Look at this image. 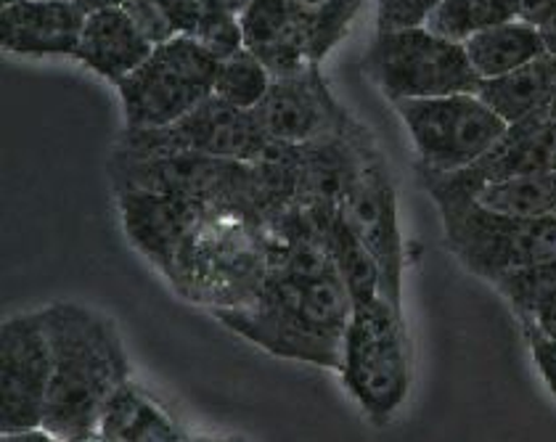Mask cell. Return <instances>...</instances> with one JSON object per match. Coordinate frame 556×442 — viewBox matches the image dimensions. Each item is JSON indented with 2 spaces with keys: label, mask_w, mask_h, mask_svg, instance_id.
<instances>
[{
  "label": "cell",
  "mask_w": 556,
  "mask_h": 442,
  "mask_svg": "<svg viewBox=\"0 0 556 442\" xmlns=\"http://www.w3.org/2000/svg\"><path fill=\"white\" fill-rule=\"evenodd\" d=\"M326 247H329L331 260H334L337 270H340L344 287H348L353 305H364V302L377 300L382 294V270H379L377 260L366 250L364 241L353 233V228L344 223L342 212H337L334 223L326 233Z\"/></svg>",
  "instance_id": "22"
},
{
  "label": "cell",
  "mask_w": 556,
  "mask_h": 442,
  "mask_svg": "<svg viewBox=\"0 0 556 442\" xmlns=\"http://www.w3.org/2000/svg\"><path fill=\"white\" fill-rule=\"evenodd\" d=\"M519 3H522V20L533 24H543L556 9V0H519Z\"/></svg>",
  "instance_id": "30"
},
{
  "label": "cell",
  "mask_w": 556,
  "mask_h": 442,
  "mask_svg": "<svg viewBox=\"0 0 556 442\" xmlns=\"http://www.w3.org/2000/svg\"><path fill=\"white\" fill-rule=\"evenodd\" d=\"M274 75L252 51L241 48L233 56L220 59L215 75V93L217 99L226 101L228 106L244 109V112H255L268 96Z\"/></svg>",
  "instance_id": "25"
},
{
  "label": "cell",
  "mask_w": 556,
  "mask_h": 442,
  "mask_svg": "<svg viewBox=\"0 0 556 442\" xmlns=\"http://www.w3.org/2000/svg\"><path fill=\"white\" fill-rule=\"evenodd\" d=\"M485 207L525 217H556V169L491 184L477 193Z\"/></svg>",
  "instance_id": "24"
},
{
  "label": "cell",
  "mask_w": 556,
  "mask_h": 442,
  "mask_svg": "<svg viewBox=\"0 0 556 442\" xmlns=\"http://www.w3.org/2000/svg\"><path fill=\"white\" fill-rule=\"evenodd\" d=\"M217 64L220 59L186 35L154 46L117 85L125 130H156L184 119L215 93Z\"/></svg>",
  "instance_id": "5"
},
{
  "label": "cell",
  "mask_w": 556,
  "mask_h": 442,
  "mask_svg": "<svg viewBox=\"0 0 556 442\" xmlns=\"http://www.w3.org/2000/svg\"><path fill=\"white\" fill-rule=\"evenodd\" d=\"M392 106L414 141L419 167L434 175L462 173L480 162L509 127L477 93L403 99Z\"/></svg>",
  "instance_id": "7"
},
{
  "label": "cell",
  "mask_w": 556,
  "mask_h": 442,
  "mask_svg": "<svg viewBox=\"0 0 556 442\" xmlns=\"http://www.w3.org/2000/svg\"><path fill=\"white\" fill-rule=\"evenodd\" d=\"M239 22L244 48L255 53L274 77L294 75L313 64L287 0H250Z\"/></svg>",
  "instance_id": "17"
},
{
  "label": "cell",
  "mask_w": 556,
  "mask_h": 442,
  "mask_svg": "<svg viewBox=\"0 0 556 442\" xmlns=\"http://www.w3.org/2000/svg\"><path fill=\"white\" fill-rule=\"evenodd\" d=\"M493 287L506 296L511 311L517 313V318L525 324V320H530L535 307L541 305L546 296L556 294V257L528 265V268L511 270V274L498 278Z\"/></svg>",
  "instance_id": "26"
},
{
  "label": "cell",
  "mask_w": 556,
  "mask_h": 442,
  "mask_svg": "<svg viewBox=\"0 0 556 442\" xmlns=\"http://www.w3.org/2000/svg\"><path fill=\"white\" fill-rule=\"evenodd\" d=\"M337 371L368 419L390 421L410 390V350L401 307L387 296L353 305Z\"/></svg>",
  "instance_id": "4"
},
{
  "label": "cell",
  "mask_w": 556,
  "mask_h": 442,
  "mask_svg": "<svg viewBox=\"0 0 556 442\" xmlns=\"http://www.w3.org/2000/svg\"><path fill=\"white\" fill-rule=\"evenodd\" d=\"M112 180L117 191H156L189 199V202L204 204V207L255 212V207H252V162L191 154H114Z\"/></svg>",
  "instance_id": "9"
},
{
  "label": "cell",
  "mask_w": 556,
  "mask_h": 442,
  "mask_svg": "<svg viewBox=\"0 0 556 442\" xmlns=\"http://www.w3.org/2000/svg\"><path fill=\"white\" fill-rule=\"evenodd\" d=\"M0 442H62V440L53 438L51 432H46V429L40 427V429H27V432H9L0 438Z\"/></svg>",
  "instance_id": "31"
},
{
  "label": "cell",
  "mask_w": 556,
  "mask_h": 442,
  "mask_svg": "<svg viewBox=\"0 0 556 442\" xmlns=\"http://www.w3.org/2000/svg\"><path fill=\"white\" fill-rule=\"evenodd\" d=\"M80 442H104V440H99V438H93V440H80Z\"/></svg>",
  "instance_id": "37"
},
{
  "label": "cell",
  "mask_w": 556,
  "mask_h": 442,
  "mask_svg": "<svg viewBox=\"0 0 556 442\" xmlns=\"http://www.w3.org/2000/svg\"><path fill=\"white\" fill-rule=\"evenodd\" d=\"M525 324L535 326L538 331H543L546 337L556 339V294L546 296V300L535 307V313L530 316V320H525Z\"/></svg>",
  "instance_id": "29"
},
{
  "label": "cell",
  "mask_w": 556,
  "mask_h": 442,
  "mask_svg": "<svg viewBox=\"0 0 556 442\" xmlns=\"http://www.w3.org/2000/svg\"><path fill=\"white\" fill-rule=\"evenodd\" d=\"M287 3L298 22L307 59L318 66L348 38L361 11V0H287Z\"/></svg>",
  "instance_id": "21"
},
{
  "label": "cell",
  "mask_w": 556,
  "mask_h": 442,
  "mask_svg": "<svg viewBox=\"0 0 556 442\" xmlns=\"http://www.w3.org/2000/svg\"><path fill=\"white\" fill-rule=\"evenodd\" d=\"M255 112L268 138L292 147L344 136L355 127L348 109L326 85L318 64L305 66L294 75L274 77L268 96Z\"/></svg>",
  "instance_id": "12"
},
{
  "label": "cell",
  "mask_w": 556,
  "mask_h": 442,
  "mask_svg": "<svg viewBox=\"0 0 556 442\" xmlns=\"http://www.w3.org/2000/svg\"><path fill=\"white\" fill-rule=\"evenodd\" d=\"M186 442H244V440H239V438H193Z\"/></svg>",
  "instance_id": "34"
},
{
  "label": "cell",
  "mask_w": 556,
  "mask_h": 442,
  "mask_svg": "<svg viewBox=\"0 0 556 442\" xmlns=\"http://www.w3.org/2000/svg\"><path fill=\"white\" fill-rule=\"evenodd\" d=\"M223 326L278 358L340 368L353 296L340 270L316 276L274 274L247 305L215 307Z\"/></svg>",
  "instance_id": "2"
},
{
  "label": "cell",
  "mask_w": 556,
  "mask_h": 442,
  "mask_svg": "<svg viewBox=\"0 0 556 442\" xmlns=\"http://www.w3.org/2000/svg\"><path fill=\"white\" fill-rule=\"evenodd\" d=\"M538 27H541L543 40H546L548 53H552V56H556V9L552 11V16H548V20L543 22V24H538Z\"/></svg>",
  "instance_id": "32"
},
{
  "label": "cell",
  "mask_w": 556,
  "mask_h": 442,
  "mask_svg": "<svg viewBox=\"0 0 556 442\" xmlns=\"http://www.w3.org/2000/svg\"><path fill=\"white\" fill-rule=\"evenodd\" d=\"M217 3H220L223 9H228V11H231V14L239 16L241 11L247 9V3H250V0H217Z\"/></svg>",
  "instance_id": "33"
},
{
  "label": "cell",
  "mask_w": 556,
  "mask_h": 442,
  "mask_svg": "<svg viewBox=\"0 0 556 442\" xmlns=\"http://www.w3.org/2000/svg\"><path fill=\"white\" fill-rule=\"evenodd\" d=\"M96 438L104 442H186L167 411L132 379L106 403Z\"/></svg>",
  "instance_id": "19"
},
{
  "label": "cell",
  "mask_w": 556,
  "mask_h": 442,
  "mask_svg": "<svg viewBox=\"0 0 556 442\" xmlns=\"http://www.w3.org/2000/svg\"><path fill=\"white\" fill-rule=\"evenodd\" d=\"M86 20L72 0H14L0 9V46L20 56H75Z\"/></svg>",
  "instance_id": "15"
},
{
  "label": "cell",
  "mask_w": 556,
  "mask_h": 442,
  "mask_svg": "<svg viewBox=\"0 0 556 442\" xmlns=\"http://www.w3.org/2000/svg\"><path fill=\"white\" fill-rule=\"evenodd\" d=\"M154 42L147 38L125 5H112L88 14L80 48L75 59L112 85H119L130 72L147 62Z\"/></svg>",
  "instance_id": "16"
},
{
  "label": "cell",
  "mask_w": 556,
  "mask_h": 442,
  "mask_svg": "<svg viewBox=\"0 0 556 442\" xmlns=\"http://www.w3.org/2000/svg\"><path fill=\"white\" fill-rule=\"evenodd\" d=\"M525 326V337H528L530 353H533L535 368L541 374V379L546 381L548 392L556 397V339L546 337L543 331H538L535 326L522 324Z\"/></svg>",
  "instance_id": "28"
},
{
  "label": "cell",
  "mask_w": 556,
  "mask_h": 442,
  "mask_svg": "<svg viewBox=\"0 0 556 442\" xmlns=\"http://www.w3.org/2000/svg\"><path fill=\"white\" fill-rule=\"evenodd\" d=\"M340 212L353 233L377 260L382 270V294L401 307L403 294V236L397 226V199L384 162L374 147L361 154L340 199Z\"/></svg>",
  "instance_id": "11"
},
{
  "label": "cell",
  "mask_w": 556,
  "mask_h": 442,
  "mask_svg": "<svg viewBox=\"0 0 556 442\" xmlns=\"http://www.w3.org/2000/svg\"><path fill=\"white\" fill-rule=\"evenodd\" d=\"M51 371L43 311L5 318L0 326V432L43 427Z\"/></svg>",
  "instance_id": "10"
},
{
  "label": "cell",
  "mask_w": 556,
  "mask_h": 442,
  "mask_svg": "<svg viewBox=\"0 0 556 442\" xmlns=\"http://www.w3.org/2000/svg\"><path fill=\"white\" fill-rule=\"evenodd\" d=\"M119 215L128 239L167 278L184 252L186 241L210 207L156 191H117Z\"/></svg>",
  "instance_id": "14"
},
{
  "label": "cell",
  "mask_w": 556,
  "mask_h": 442,
  "mask_svg": "<svg viewBox=\"0 0 556 442\" xmlns=\"http://www.w3.org/2000/svg\"><path fill=\"white\" fill-rule=\"evenodd\" d=\"M556 169V117L538 112L533 117L506 127L504 138L480 162L451 175H434L419 167L421 184L443 186L451 191L480 193L485 186L525 175L552 173Z\"/></svg>",
  "instance_id": "13"
},
{
  "label": "cell",
  "mask_w": 556,
  "mask_h": 442,
  "mask_svg": "<svg viewBox=\"0 0 556 442\" xmlns=\"http://www.w3.org/2000/svg\"><path fill=\"white\" fill-rule=\"evenodd\" d=\"M9 3H14V0H3V5H9Z\"/></svg>",
  "instance_id": "38"
},
{
  "label": "cell",
  "mask_w": 556,
  "mask_h": 442,
  "mask_svg": "<svg viewBox=\"0 0 556 442\" xmlns=\"http://www.w3.org/2000/svg\"><path fill=\"white\" fill-rule=\"evenodd\" d=\"M440 3L443 0H379V33H387V29L425 27Z\"/></svg>",
  "instance_id": "27"
},
{
  "label": "cell",
  "mask_w": 556,
  "mask_h": 442,
  "mask_svg": "<svg viewBox=\"0 0 556 442\" xmlns=\"http://www.w3.org/2000/svg\"><path fill=\"white\" fill-rule=\"evenodd\" d=\"M128 3H167V0H125L123 5H128Z\"/></svg>",
  "instance_id": "36"
},
{
  "label": "cell",
  "mask_w": 556,
  "mask_h": 442,
  "mask_svg": "<svg viewBox=\"0 0 556 442\" xmlns=\"http://www.w3.org/2000/svg\"><path fill=\"white\" fill-rule=\"evenodd\" d=\"M548 114L556 117V85H554V96H552V104H548Z\"/></svg>",
  "instance_id": "35"
},
{
  "label": "cell",
  "mask_w": 556,
  "mask_h": 442,
  "mask_svg": "<svg viewBox=\"0 0 556 442\" xmlns=\"http://www.w3.org/2000/svg\"><path fill=\"white\" fill-rule=\"evenodd\" d=\"M464 48H467V56L480 80L509 75L548 53L541 27L522 16L475 35Z\"/></svg>",
  "instance_id": "20"
},
{
  "label": "cell",
  "mask_w": 556,
  "mask_h": 442,
  "mask_svg": "<svg viewBox=\"0 0 556 442\" xmlns=\"http://www.w3.org/2000/svg\"><path fill=\"white\" fill-rule=\"evenodd\" d=\"M366 70L392 104L403 99L475 93L480 85L467 48L440 38L429 27L377 33Z\"/></svg>",
  "instance_id": "6"
},
{
  "label": "cell",
  "mask_w": 556,
  "mask_h": 442,
  "mask_svg": "<svg viewBox=\"0 0 556 442\" xmlns=\"http://www.w3.org/2000/svg\"><path fill=\"white\" fill-rule=\"evenodd\" d=\"M51 342V390L43 429L62 442L93 440L114 392L130 381L117 326L77 302L43 307Z\"/></svg>",
  "instance_id": "1"
},
{
  "label": "cell",
  "mask_w": 556,
  "mask_h": 442,
  "mask_svg": "<svg viewBox=\"0 0 556 442\" xmlns=\"http://www.w3.org/2000/svg\"><path fill=\"white\" fill-rule=\"evenodd\" d=\"M443 220L445 244L475 276L495 283L528 265L556 257V217L491 210L475 193L425 184Z\"/></svg>",
  "instance_id": "3"
},
{
  "label": "cell",
  "mask_w": 556,
  "mask_h": 442,
  "mask_svg": "<svg viewBox=\"0 0 556 442\" xmlns=\"http://www.w3.org/2000/svg\"><path fill=\"white\" fill-rule=\"evenodd\" d=\"M522 16L519 0H443L425 27L451 42H467L475 35Z\"/></svg>",
  "instance_id": "23"
},
{
  "label": "cell",
  "mask_w": 556,
  "mask_h": 442,
  "mask_svg": "<svg viewBox=\"0 0 556 442\" xmlns=\"http://www.w3.org/2000/svg\"><path fill=\"white\" fill-rule=\"evenodd\" d=\"M556 85V56L535 59V62L519 66L509 75L480 80L475 93L504 119L506 125L522 123L538 112H546L552 104Z\"/></svg>",
  "instance_id": "18"
},
{
  "label": "cell",
  "mask_w": 556,
  "mask_h": 442,
  "mask_svg": "<svg viewBox=\"0 0 556 442\" xmlns=\"http://www.w3.org/2000/svg\"><path fill=\"white\" fill-rule=\"evenodd\" d=\"M270 138L257 112L228 106L217 96L186 114L178 123L156 130H125L117 154L125 156H217V160L257 162Z\"/></svg>",
  "instance_id": "8"
}]
</instances>
